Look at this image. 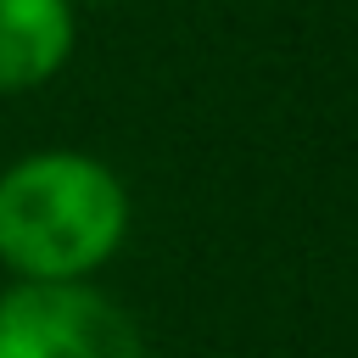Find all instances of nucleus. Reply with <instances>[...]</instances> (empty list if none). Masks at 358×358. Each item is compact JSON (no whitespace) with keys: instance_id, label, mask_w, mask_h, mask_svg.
<instances>
[{"instance_id":"7ed1b4c3","label":"nucleus","mask_w":358,"mask_h":358,"mask_svg":"<svg viewBox=\"0 0 358 358\" xmlns=\"http://www.w3.org/2000/svg\"><path fill=\"white\" fill-rule=\"evenodd\" d=\"M73 0H0V95H28L73 62Z\"/></svg>"},{"instance_id":"f03ea898","label":"nucleus","mask_w":358,"mask_h":358,"mask_svg":"<svg viewBox=\"0 0 358 358\" xmlns=\"http://www.w3.org/2000/svg\"><path fill=\"white\" fill-rule=\"evenodd\" d=\"M0 358H151L134 313L95 280H11Z\"/></svg>"},{"instance_id":"20e7f679","label":"nucleus","mask_w":358,"mask_h":358,"mask_svg":"<svg viewBox=\"0 0 358 358\" xmlns=\"http://www.w3.org/2000/svg\"><path fill=\"white\" fill-rule=\"evenodd\" d=\"M73 6H112V0H73Z\"/></svg>"},{"instance_id":"f257e3e1","label":"nucleus","mask_w":358,"mask_h":358,"mask_svg":"<svg viewBox=\"0 0 358 358\" xmlns=\"http://www.w3.org/2000/svg\"><path fill=\"white\" fill-rule=\"evenodd\" d=\"M129 185L90 151H28L0 168V268L11 280H95L129 241Z\"/></svg>"}]
</instances>
